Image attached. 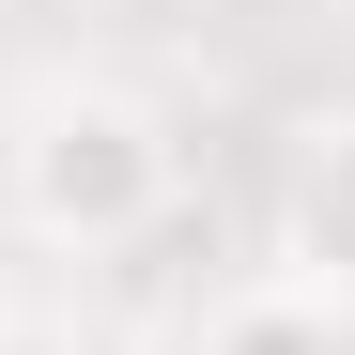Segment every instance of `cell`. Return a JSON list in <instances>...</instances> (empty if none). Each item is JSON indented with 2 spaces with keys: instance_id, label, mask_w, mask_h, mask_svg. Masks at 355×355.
<instances>
[{
  "instance_id": "3957f363",
  "label": "cell",
  "mask_w": 355,
  "mask_h": 355,
  "mask_svg": "<svg viewBox=\"0 0 355 355\" xmlns=\"http://www.w3.org/2000/svg\"><path fill=\"white\" fill-rule=\"evenodd\" d=\"M216 355H340L309 293H248V309H216Z\"/></svg>"
},
{
  "instance_id": "6da1fadb",
  "label": "cell",
  "mask_w": 355,
  "mask_h": 355,
  "mask_svg": "<svg viewBox=\"0 0 355 355\" xmlns=\"http://www.w3.org/2000/svg\"><path fill=\"white\" fill-rule=\"evenodd\" d=\"M16 216L46 248H139L170 216V124L139 93H46L16 124Z\"/></svg>"
},
{
  "instance_id": "7a4b0ae2",
  "label": "cell",
  "mask_w": 355,
  "mask_h": 355,
  "mask_svg": "<svg viewBox=\"0 0 355 355\" xmlns=\"http://www.w3.org/2000/svg\"><path fill=\"white\" fill-rule=\"evenodd\" d=\"M293 293L355 309V124L309 139V170H293Z\"/></svg>"
}]
</instances>
